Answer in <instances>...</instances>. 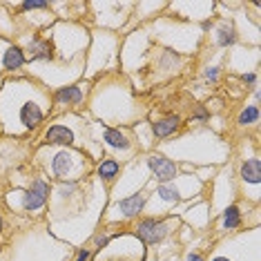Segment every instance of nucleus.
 Segmentation results:
<instances>
[{
	"mask_svg": "<svg viewBox=\"0 0 261 261\" xmlns=\"http://www.w3.org/2000/svg\"><path fill=\"white\" fill-rule=\"evenodd\" d=\"M22 54H25V61L32 63H51L54 61V47L47 40V36L43 34H29L27 40L20 45Z\"/></svg>",
	"mask_w": 261,
	"mask_h": 261,
	"instance_id": "9d476101",
	"label": "nucleus"
},
{
	"mask_svg": "<svg viewBox=\"0 0 261 261\" xmlns=\"http://www.w3.org/2000/svg\"><path fill=\"white\" fill-rule=\"evenodd\" d=\"M94 174H96V179L103 186H112L123 174V163L112 156H103V159H98V163H94Z\"/></svg>",
	"mask_w": 261,
	"mask_h": 261,
	"instance_id": "4468645a",
	"label": "nucleus"
},
{
	"mask_svg": "<svg viewBox=\"0 0 261 261\" xmlns=\"http://www.w3.org/2000/svg\"><path fill=\"white\" fill-rule=\"evenodd\" d=\"M145 168H147V172H150V176L154 179V183H168V181L176 179V176L181 174V172H179V163H176L174 159L165 156V154L159 152V150L147 152Z\"/></svg>",
	"mask_w": 261,
	"mask_h": 261,
	"instance_id": "1a4fd4ad",
	"label": "nucleus"
},
{
	"mask_svg": "<svg viewBox=\"0 0 261 261\" xmlns=\"http://www.w3.org/2000/svg\"><path fill=\"white\" fill-rule=\"evenodd\" d=\"M0 203H3V194H0Z\"/></svg>",
	"mask_w": 261,
	"mask_h": 261,
	"instance_id": "bb28decb",
	"label": "nucleus"
},
{
	"mask_svg": "<svg viewBox=\"0 0 261 261\" xmlns=\"http://www.w3.org/2000/svg\"><path fill=\"white\" fill-rule=\"evenodd\" d=\"M51 116V92L36 79H7L0 85V129L5 136H27Z\"/></svg>",
	"mask_w": 261,
	"mask_h": 261,
	"instance_id": "f257e3e1",
	"label": "nucleus"
},
{
	"mask_svg": "<svg viewBox=\"0 0 261 261\" xmlns=\"http://www.w3.org/2000/svg\"><path fill=\"white\" fill-rule=\"evenodd\" d=\"M25 65L27 61H25L20 45L0 36V74H16Z\"/></svg>",
	"mask_w": 261,
	"mask_h": 261,
	"instance_id": "9b49d317",
	"label": "nucleus"
},
{
	"mask_svg": "<svg viewBox=\"0 0 261 261\" xmlns=\"http://www.w3.org/2000/svg\"><path fill=\"white\" fill-rule=\"evenodd\" d=\"M179 223L181 221L174 217H141L136 219L132 230L143 246H156V243H163L172 232H176Z\"/></svg>",
	"mask_w": 261,
	"mask_h": 261,
	"instance_id": "423d86ee",
	"label": "nucleus"
},
{
	"mask_svg": "<svg viewBox=\"0 0 261 261\" xmlns=\"http://www.w3.org/2000/svg\"><path fill=\"white\" fill-rule=\"evenodd\" d=\"M0 134H3V129H0Z\"/></svg>",
	"mask_w": 261,
	"mask_h": 261,
	"instance_id": "cd10ccee",
	"label": "nucleus"
},
{
	"mask_svg": "<svg viewBox=\"0 0 261 261\" xmlns=\"http://www.w3.org/2000/svg\"><path fill=\"white\" fill-rule=\"evenodd\" d=\"M90 136L100 150L112 154V159H116V161L121 159V163L134 161L136 154H139L136 143H134V136H132V129L129 127H110V125H103V123H98V121H92L90 123Z\"/></svg>",
	"mask_w": 261,
	"mask_h": 261,
	"instance_id": "20e7f679",
	"label": "nucleus"
},
{
	"mask_svg": "<svg viewBox=\"0 0 261 261\" xmlns=\"http://www.w3.org/2000/svg\"><path fill=\"white\" fill-rule=\"evenodd\" d=\"M186 261H205V257L201 252H188L186 254Z\"/></svg>",
	"mask_w": 261,
	"mask_h": 261,
	"instance_id": "b1692460",
	"label": "nucleus"
},
{
	"mask_svg": "<svg viewBox=\"0 0 261 261\" xmlns=\"http://www.w3.org/2000/svg\"><path fill=\"white\" fill-rule=\"evenodd\" d=\"M36 163L43 176L56 183H81L94 172V161L83 150L76 147H36Z\"/></svg>",
	"mask_w": 261,
	"mask_h": 261,
	"instance_id": "f03ea898",
	"label": "nucleus"
},
{
	"mask_svg": "<svg viewBox=\"0 0 261 261\" xmlns=\"http://www.w3.org/2000/svg\"><path fill=\"white\" fill-rule=\"evenodd\" d=\"M257 123H259V105L257 103L246 105V108L239 112V116H237V125L239 127H252V125H257Z\"/></svg>",
	"mask_w": 261,
	"mask_h": 261,
	"instance_id": "f3484780",
	"label": "nucleus"
},
{
	"mask_svg": "<svg viewBox=\"0 0 261 261\" xmlns=\"http://www.w3.org/2000/svg\"><path fill=\"white\" fill-rule=\"evenodd\" d=\"M87 94H90V81H79L61 85L51 92V114H76V110L83 108Z\"/></svg>",
	"mask_w": 261,
	"mask_h": 261,
	"instance_id": "0eeeda50",
	"label": "nucleus"
},
{
	"mask_svg": "<svg viewBox=\"0 0 261 261\" xmlns=\"http://www.w3.org/2000/svg\"><path fill=\"white\" fill-rule=\"evenodd\" d=\"M243 225V212L239 203H228L219 212V232H234Z\"/></svg>",
	"mask_w": 261,
	"mask_h": 261,
	"instance_id": "2eb2a0df",
	"label": "nucleus"
},
{
	"mask_svg": "<svg viewBox=\"0 0 261 261\" xmlns=\"http://www.w3.org/2000/svg\"><path fill=\"white\" fill-rule=\"evenodd\" d=\"M58 34H49L47 40L54 47V58H61L63 63L67 61H85L87 47H90V34L85 27L67 22V25H54L51 27Z\"/></svg>",
	"mask_w": 261,
	"mask_h": 261,
	"instance_id": "39448f33",
	"label": "nucleus"
},
{
	"mask_svg": "<svg viewBox=\"0 0 261 261\" xmlns=\"http://www.w3.org/2000/svg\"><path fill=\"white\" fill-rule=\"evenodd\" d=\"M114 239V234H110V232H103V230H98L96 234H94V248H96V252L100 250H105V248L110 246V241Z\"/></svg>",
	"mask_w": 261,
	"mask_h": 261,
	"instance_id": "6ab92c4d",
	"label": "nucleus"
},
{
	"mask_svg": "<svg viewBox=\"0 0 261 261\" xmlns=\"http://www.w3.org/2000/svg\"><path fill=\"white\" fill-rule=\"evenodd\" d=\"M147 190H139L134 194H127L123 199H116L114 203L110 205L108 215L103 219L108 223H125V221H136V219L143 217L145 203H147Z\"/></svg>",
	"mask_w": 261,
	"mask_h": 261,
	"instance_id": "6e6552de",
	"label": "nucleus"
},
{
	"mask_svg": "<svg viewBox=\"0 0 261 261\" xmlns=\"http://www.w3.org/2000/svg\"><path fill=\"white\" fill-rule=\"evenodd\" d=\"M207 118H210V110L203 105H197L192 112V121H207Z\"/></svg>",
	"mask_w": 261,
	"mask_h": 261,
	"instance_id": "aec40b11",
	"label": "nucleus"
},
{
	"mask_svg": "<svg viewBox=\"0 0 261 261\" xmlns=\"http://www.w3.org/2000/svg\"><path fill=\"white\" fill-rule=\"evenodd\" d=\"M239 181L243 190L246 188H252V203L259 201V186H261V159L259 154H254L250 159H243L241 165H239Z\"/></svg>",
	"mask_w": 261,
	"mask_h": 261,
	"instance_id": "f8f14e48",
	"label": "nucleus"
},
{
	"mask_svg": "<svg viewBox=\"0 0 261 261\" xmlns=\"http://www.w3.org/2000/svg\"><path fill=\"white\" fill-rule=\"evenodd\" d=\"M181 127H183V118L179 114H165V116H159L154 123H150L154 141L170 139V136H174Z\"/></svg>",
	"mask_w": 261,
	"mask_h": 261,
	"instance_id": "ddd939ff",
	"label": "nucleus"
},
{
	"mask_svg": "<svg viewBox=\"0 0 261 261\" xmlns=\"http://www.w3.org/2000/svg\"><path fill=\"white\" fill-rule=\"evenodd\" d=\"M210 261H232V259H230L228 254H215V257H212Z\"/></svg>",
	"mask_w": 261,
	"mask_h": 261,
	"instance_id": "a878e982",
	"label": "nucleus"
},
{
	"mask_svg": "<svg viewBox=\"0 0 261 261\" xmlns=\"http://www.w3.org/2000/svg\"><path fill=\"white\" fill-rule=\"evenodd\" d=\"M90 259H92V250H90V248H81L74 261H90Z\"/></svg>",
	"mask_w": 261,
	"mask_h": 261,
	"instance_id": "5701e85b",
	"label": "nucleus"
},
{
	"mask_svg": "<svg viewBox=\"0 0 261 261\" xmlns=\"http://www.w3.org/2000/svg\"><path fill=\"white\" fill-rule=\"evenodd\" d=\"M49 194H51V183L45 179L43 174L29 179L27 188H14L9 190V194L5 197L7 205L18 215L27 217H38L45 212L47 203H49Z\"/></svg>",
	"mask_w": 261,
	"mask_h": 261,
	"instance_id": "7ed1b4c3",
	"label": "nucleus"
},
{
	"mask_svg": "<svg viewBox=\"0 0 261 261\" xmlns=\"http://www.w3.org/2000/svg\"><path fill=\"white\" fill-rule=\"evenodd\" d=\"M237 38H239V34L232 27V22H228V20L219 22V27L215 29V43L219 47H232L237 43Z\"/></svg>",
	"mask_w": 261,
	"mask_h": 261,
	"instance_id": "dca6fc26",
	"label": "nucleus"
},
{
	"mask_svg": "<svg viewBox=\"0 0 261 261\" xmlns=\"http://www.w3.org/2000/svg\"><path fill=\"white\" fill-rule=\"evenodd\" d=\"M51 3L47 0H27V3H20L18 9L20 11H40V9H49Z\"/></svg>",
	"mask_w": 261,
	"mask_h": 261,
	"instance_id": "a211bd4d",
	"label": "nucleus"
},
{
	"mask_svg": "<svg viewBox=\"0 0 261 261\" xmlns=\"http://www.w3.org/2000/svg\"><path fill=\"white\" fill-rule=\"evenodd\" d=\"M5 230H7V225H5V217H3V210H0V241L5 237Z\"/></svg>",
	"mask_w": 261,
	"mask_h": 261,
	"instance_id": "393cba45",
	"label": "nucleus"
},
{
	"mask_svg": "<svg viewBox=\"0 0 261 261\" xmlns=\"http://www.w3.org/2000/svg\"><path fill=\"white\" fill-rule=\"evenodd\" d=\"M203 76H205V81L217 83L219 81V67H217V65H212V67H205L203 69Z\"/></svg>",
	"mask_w": 261,
	"mask_h": 261,
	"instance_id": "412c9836",
	"label": "nucleus"
},
{
	"mask_svg": "<svg viewBox=\"0 0 261 261\" xmlns=\"http://www.w3.org/2000/svg\"><path fill=\"white\" fill-rule=\"evenodd\" d=\"M241 83L246 87H257V72H248L241 76Z\"/></svg>",
	"mask_w": 261,
	"mask_h": 261,
	"instance_id": "4be33fe9",
	"label": "nucleus"
}]
</instances>
